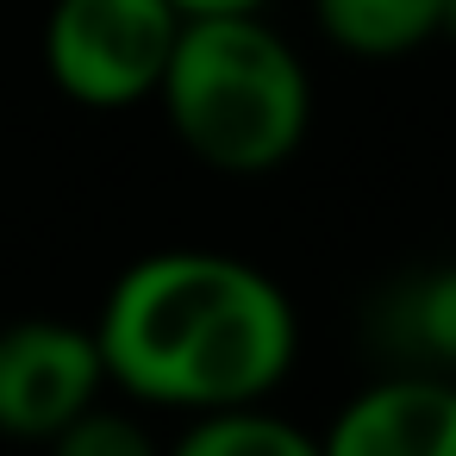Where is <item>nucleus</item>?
<instances>
[{
  "instance_id": "f257e3e1",
  "label": "nucleus",
  "mask_w": 456,
  "mask_h": 456,
  "mask_svg": "<svg viewBox=\"0 0 456 456\" xmlns=\"http://www.w3.org/2000/svg\"><path fill=\"white\" fill-rule=\"evenodd\" d=\"M94 344L119 400L194 419L275 400L300 362V313L263 263L175 244L113 275Z\"/></svg>"
},
{
  "instance_id": "f03ea898",
  "label": "nucleus",
  "mask_w": 456,
  "mask_h": 456,
  "mask_svg": "<svg viewBox=\"0 0 456 456\" xmlns=\"http://www.w3.org/2000/svg\"><path fill=\"white\" fill-rule=\"evenodd\" d=\"M151 101L163 107L175 144L232 182L275 175L313 132V76L263 13L182 20Z\"/></svg>"
},
{
  "instance_id": "7ed1b4c3",
  "label": "nucleus",
  "mask_w": 456,
  "mask_h": 456,
  "mask_svg": "<svg viewBox=\"0 0 456 456\" xmlns=\"http://www.w3.org/2000/svg\"><path fill=\"white\" fill-rule=\"evenodd\" d=\"M175 32V0H51L45 76L88 113H126L157 94Z\"/></svg>"
},
{
  "instance_id": "20e7f679",
  "label": "nucleus",
  "mask_w": 456,
  "mask_h": 456,
  "mask_svg": "<svg viewBox=\"0 0 456 456\" xmlns=\"http://www.w3.org/2000/svg\"><path fill=\"white\" fill-rule=\"evenodd\" d=\"M101 394H107V362L94 325L51 313L0 325V437L45 444Z\"/></svg>"
},
{
  "instance_id": "39448f33",
  "label": "nucleus",
  "mask_w": 456,
  "mask_h": 456,
  "mask_svg": "<svg viewBox=\"0 0 456 456\" xmlns=\"http://www.w3.org/2000/svg\"><path fill=\"white\" fill-rule=\"evenodd\" d=\"M319 456H456V375L387 369L319 431Z\"/></svg>"
},
{
  "instance_id": "423d86ee",
  "label": "nucleus",
  "mask_w": 456,
  "mask_h": 456,
  "mask_svg": "<svg viewBox=\"0 0 456 456\" xmlns=\"http://www.w3.org/2000/svg\"><path fill=\"white\" fill-rule=\"evenodd\" d=\"M331 51L362 63H394L444 38V0H313Z\"/></svg>"
},
{
  "instance_id": "0eeeda50",
  "label": "nucleus",
  "mask_w": 456,
  "mask_h": 456,
  "mask_svg": "<svg viewBox=\"0 0 456 456\" xmlns=\"http://www.w3.org/2000/svg\"><path fill=\"white\" fill-rule=\"evenodd\" d=\"M163 456H319V431L288 419L269 400L219 406L182 419V431L163 444Z\"/></svg>"
},
{
  "instance_id": "6e6552de",
  "label": "nucleus",
  "mask_w": 456,
  "mask_h": 456,
  "mask_svg": "<svg viewBox=\"0 0 456 456\" xmlns=\"http://www.w3.org/2000/svg\"><path fill=\"white\" fill-rule=\"evenodd\" d=\"M394 344L400 369L456 375V263H437L394 294Z\"/></svg>"
},
{
  "instance_id": "1a4fd4ad",
  "label": "nucleus",
  "mask_w": 456,
  "mask_h": 456,
  "mask_svg": "<svg viewBox=\"0 0 456 456\" xmlns=\"http://www.w3.org/2000/svg\"><path fill=\"white\" fill-rule=\"evenodd\" d=\"M45 456H163V437L144 425V406L132 400H94L88 412H76L63 431L45 437Z\"/></svg>"
},
{
  "instance_id": "9d476101",
  "label": "nucleus",
  "mask_w": 456,
  "mask_h": 456,
  "mask_svg": "<svg viewBox=\"0 0 456 456\" xmlns=\"http://www.w3.org/2000/svg\"><path fill=\"white\" fill-rule=\"evenodd\" d=\"M269 0H175L182 20H207V13H263Z\"/></svg>"
},
{
  "instance_id": "9b49d317",
  "label": "nucleus",
  "mask_w": 456,
  "mask_h": 456,
  "mask_svg": "<svg viewBox=\"0 0 456 456\" xmlns=\"http://www.w3.org/2000/svg\"><path fill=\"white\" fill-rule=\"evenodd\" d=\"M444 32L456 38V0H444Z\"/></svg>"
}]
</instances>
